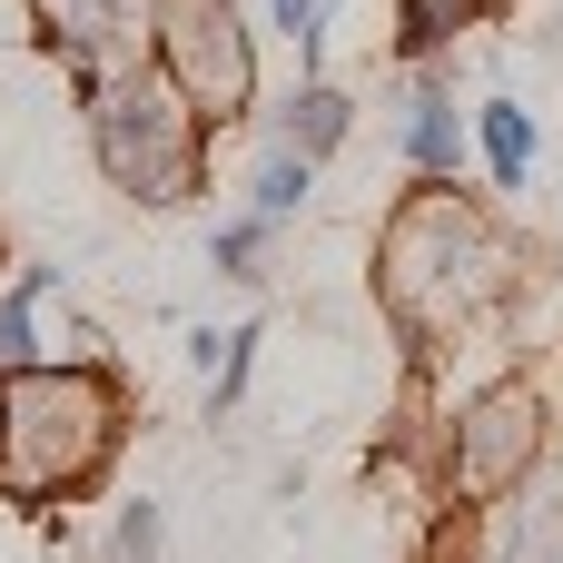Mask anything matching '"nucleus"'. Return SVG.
<instances>
[{"instance_id":"17","label":"nucleus","mask_w":563,"mask_h":563,"mask_svg":"<svg viewBox=\"0 0 563 563\" xmlns=\"http://www.w3.org/2000/svg\"><path fill=\"white\" fill-rule=\"evenodd\" d=\"M465 525H475V515H455V525H445V534H435V544H426L416 563H485V544H475Z\"/></svg>"},{"instance_id":"16","label":"nucleus","mask_w":563,"mask_h":563,"mask_svg":"<svg viewBox=\"0 0 563 563\" xmlns=\"http://www.w3.org/2000/svg\"><path fill=\"white\" fill-rule=\"evenodd\" d=\"M327 10H336V0H267V20H277L287 49H297V79H327Z\"/></svg>"},{"instance_id":"2","label":"nucleus","mask_w":563,"mask_h":563,"mask_svg":"<svg viewBox=\"0 0 563 563\" xmlns=\"http://www.w3.org/2000/svg\"><path fill=\"white\" fill-rule=\"evenodd\" d=\"M129 416H139V396L109 356L0 366V505L59 515V505L99 495L129 445Z\"/></svg>"},{"instance_id":"9","label":"nucleus","mask_w":563,"mask_h":563,"mask_svg":"<svg viewBox=\"0 0 563 563\" xmlns=\"http://www.w3.org/2000/svg\"><path fill=\"white\" fill-rule=\"evenodd\" d=\"M346 139H356V99H346L336 79H297V89L267 109V148H297V158H317V168H327Z\"/></svg>"},{"instance_id":"14","label":"nucleus","mask_w":563,"mask_h":563,"mask_svg":"<svg viewBox=\"0 0 563 563\" xmlns=\"http://www.w3.org/2000/svg\"><path fill=\"white\" fill-rule=\"evenodd\" d=\"M307 198H317V158H297V148H267L257 168H247V208L257 218H307Z\"/></svg>"},{"instance_id":"15","label":"nucleus","mask_w":563,"mask_h":563,"mask_svg":"<svg viewBox=\"0 0 563 563\" xmlns=\"http://www.w3.org/2000/svg\"><path fill=\"white\" fill-rule=\"evenodd\" d=\"M99 563H168V505L158 495H129L99 534Z\"/></svg>"},{"instance_id":"11","label":"nucleus","mask_w":563,"mask_h":563,"mask_svg":"<svg viewBox=\"0 0 563 563\" xmlns=\"http://www.w3.org/2000/svg\"><path fill=\"white\" fill-rule=\"evenodd\" d=\"M475 158H485L495 188H534V119L515 99H485L475 109Z\"/></svg>"},{"instance_id":"8","label":"nucleus","mask_w":563,"mask_h":563,"mask_svg":"<svg viewBox=\"0 0 563 563\" xmlns=\"http://www.w3.org/2000/svg\"><path fill=\"white\" fill-rule=\"evenodd\" d=\"M485 563H563V455H544L485 515Z\"/></svg>"},{"instance_id":"18","label":"nucleus","mask_w":563,"mask_h":563,"mask_svg":"<svg viewBox=\"0 0 563 563\" xmlns=\"http://www.w3.org/2000/svg\"><path fill=\"white\" fill-rule=\"evenodd\" d=\"M218 346H228V327H188V366H198V376L218 366Z\"/></svg>"},{"instance_id":"3","label":"nucleus","mask_w":563,"mask_h":563,"mask_svg":"<svg viewBox=\"0 0 563 563\" xmlns=\"http://www.w3.org/2000/svg\"><path fill=\"white\" fill-rule=\"evenodd\" d=\"M79 109H89V158H99V178L129 208L168 218V208H198L208 198V139L218 129L158 79V59H119Z\"/></svg>"},{"instance_id":"13","label":"nucleus","mask_w":563,"mask_h":563,"mask_svg":"<svg viewBox=\"0 0 563 563\" xmlns=\"http://www.w3.org/2000/svg\"><path fill=\"white\" fill-rule=\"evenodd\" d=\"M257 346H267V317H238V327H228V346H218V366H208V396H198V416H208V426H228V416L247 406Z\"/></svg>"},{"instance_id":"4","label":"nucleus","mask_w":563,"mask_h":563,"mask_svg":"<svg viewBox=\"0 0 563 563\" xmlns=\"http://www.w3.org/2000/svg\"><path fill=\"white\" fill-rule=\"evenodd\" d=\"M544 455H554V396L534 376H485L435 426V505L445 515H495Z\"/></svg>"},{"instance_id":"10","label":"nucleus","mask_w":563,"mask_h":563,"mask_svg":"<svg viewBox=\"0 0 563 563\" xmlns=\"http://www.w3.org/2000/svg\"><path fill=\"white\" fill-rule=\"evenodd\" d=\"M49 297H69V277L40 267V257H20L10 287H0V366H30V356H40V307H49Z\"/></svg>"},{"instance_id":"7","label":"nucleus","mask_w":563,"mask_h":563,"mask_svg":"<svg viewBox=\"0 0 563 563\" xmlns=\"http://www.w3.org/2000/svg\"><path fill=\"white\" fill-rule=\"evenodd\" d=\"M396 158H406V178H465V158H475V119L455 109V69H445V59L406 79Z\"/></svg>"},{"instance_id":"6","label":"nucleus","mask_w":563,"mask_h":563,"mask_svg":"<svg viewBox=\"0 0 563 563\" xmlns=\"http://www.w3.org/2000/svg\"><path fill=\"white\" fill-rule=\"evenodd\" d=\"M40 10V49L69 69V89L89 99L119 59H139V20H148V0H30Z\"/></svg>"},{"instance_id":"5","label":"nucleus","mask_w":563,"mask_h":563,"mask_svg":"<svg viewBox=\"0 0 563 563\" xmlns=\"http://www.w3.org/2000/svg\"><path fill=\"white\" fill-rule=\"evenodd\" d=\"M139 40H148L158 79H168L208 129L257 119V30L238 20V0H148Z\"/></svg>"},{"instance_id":"1","label":"nucleus","mask_w":563,"mask_h":563,"mask_svg":"<svg viewBox=\"0 0 563 563\" xmlns=\"http://www.w3.org/2000/svg\"><path fill=\"white\" fill-rule=\"evenodd\" d=\"M515 287H525V247L455 178H416L386 208V228H376V307H386V327H396V346L416 366L445 356L465 327H485Z\"/></svg>"},{"instance_id":"12","label":"nucleus","mask_w":563,"mask_h":563,"mask_svg":"<svg viewBox=\"0 0 563 563\" xmlns=\"http://www.w3.org/2000/svg\"><path fill=\"white\" fill-rule=\"evenodd\" d=\"M267 257H277V218L238 208V218H218V228H208V267H218L228 287H267Z\"/></svg>"}]
</instances>
